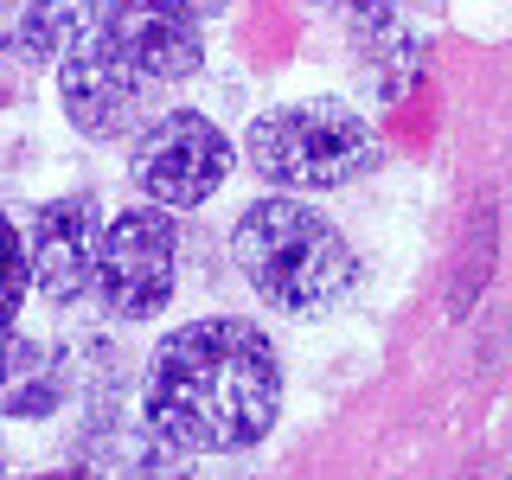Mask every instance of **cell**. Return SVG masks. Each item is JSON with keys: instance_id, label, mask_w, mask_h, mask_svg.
I'll use <instances>...</instances> for the list:
<instances>
[{"instance_id": "obj_1", "label": "cell", "mask_w": 512, "mask_h": 480, "mask_svg": "<svg viewBox=\"0 0 512 480\" xmlns=\"http://www.w3.org/2000/svg\"><path fill=\"white\" fill-rule=\"evenodd\" d=\"M141 416L154 436L186 455H237L256 448L282 416V359L256 320L205 314L173 327L148 352Z\"/></svg>"}, {"instance_id": "obj_2", "label": "cell", "mask_w": 512, "mask_h": 480, "mask_svg": "<svg viewBox=\"0 0 512 480\" xmlns=\"http://www.w3.org/2000/svg\"><path fill=\"white\" fill-rule=\"evenodd\" d=\"M231 263L237 276L256 288V301L282 314H333L359 282V256L340 237V224L314 205L288 199H256L244 218L231 224Z\"/></svg>"}, {"instance_id": "obj_3", "label": "cell", "mask_w": 512, "mask_h": 480, "mask_svg": "<svg viewBox=\"0 0 512 480\" xmlns=\"http://www.w3.org/2000/svg\"><path fill=\"white\" fill-rule=\"evenodd\" d=\"M244 160L256 180L282 192H333L378 167V135L359 109L333 96H301V103L263 109L244 128Z\"/></svg>"}, {"instance_id": "obj_4", "label": "cell", "mask_w": 512, "mask_h": 480, "mask_svg": "<svg viewBox=\"0 0 512 480\" xmlns=\"http://www.w3.org/2000/svg\"><path fill=\"white\" fill-rule=\"evenodd\" d=\"M180 288V224L160 205H128L96 237L90 295L109 320H154Z\"/></svg>"}, {"instance_id": "obj_5", "label": "cell", "mask_w": 512, "mask_h": 480, "mask_svg": "<svg viewBox=\"0 0 512 480\" xmlns=\"http://www.w3.org/2000/svg\"><path fill=\"white\" fill-rule=\"evenodd\" d=\"M231 173V135L199 116V109H160L154 122L135 128L128 148V180L160 212H192L224 186Z\"/></svg>"}, {"instance_id": "obj_6", "label": "cell", "mask_w": 512, "mask_h": 480, "mask_svg": "<svg viewBox=\"0 0 512 480\" xmlns=\"http://www.w3.org/2000/svg\"><path fill=\"white\" fill-rule=\"evenodd\" d=\"M154 96H160V84L148 71H135L103 32L77 39L71 52L58 58V103H64V122L84 141L135 135L141 122H154Z\"/></svg>"}, {"instance_id": "obj_7", "label": "cell", "mask_w": 512, "mask_h": 480, "mask_svg": "<svg viewBox=\"0 0 512 480\" xmlns=\"http://www.w3.org/2000/svg\"><path fill=\"white\" fill-rule=\"evenodd\" d=\"M96 32L135 71H148L160 90L199 77V64H205V13L192 0H103Z\"/></svg>"}, {"instance_id": "obj_8", "label": "cell", "mask_w": 512, "mask_h": 480, "mask_svg": "<svg viewBox=\"0 0 512 480\" xmlns=\"http://www.w3.org/2000/svg\"><path fill=\"white\" fill-rule=\"evenodd\" d=\"M26 276L39 288V301L52 308H77L90 295V269H96V237H103V212L90 192H64V199L32 205L26 224Z\"/></svg>"}, {"instance_id": "obj_9", "label": "cell", "mask_w": 512, "mask_h": 480, "mask_svg": "<svg viewBox=\"0 0 512 480\" xmlns=\"http://www.w3.org/2000/svg\"><path fill=\"white\" fill-rule=\"evenodd\" d=\"M71 359L39 340V333L7 327L0 333V416H20V423H39V416L64 410L71 397Z\"/></svg>"}, {"instance_id": "obj_10", "label": "cell", "mask_w": 512, "mask_h": 480, "mask_svg": "<svg viewBox=\"0 0 512 480\" xmlns=\"http://www.w3.org/2000/svg\"><path fill=\"white\" fill-rule=\"evenodd\" d=\"M96 13H103V0H20V13L0 26V39L26 64H58L77 39L96 32Z\"/></svg>"}, {"instance_id": "obj_11", "label": "cell", "mask_w": 512, "mask_h": 480, "mask_svg": "<svg viewBox=\"0 0 512 480\" xmlns=\"http://www.w3.org/2000/svg\"><path fill=\"white\" fill-rule=\"evenodd\" d=\"M346 13H352V52L378 71L384 96L404 90L416 77V32H410L404 13H397V0H352Z\"/></svg>"}, {"instance_id": "obj_12", "label": "cell", "mask_w": 512, "mask_h": 480, "mask_svg": "<svg viewBox=\"0 0 512 480\" xmlns=\"http://www.w3.org/2000/svg\"><path fill=\"white\" fill-rule=\"evenodd\" d=\"M26 295H32V276H26V237H20V224L0 212V333L20 327Z\"/></svg>"}, {"instance_id": "obj_13", "label": "cell", "mask_w": 512, "mask_h": 480, "mask_svg": "<svg viewBox=\"0 0 512 480\" xmlns=\"http://www.w3.org/2000/svg\"><path fill=\"white\" fill-rule=\"evenodd\" d=\"M45 480H96L90 468H64V474H45Z\"/></svg>"}, {"instance_id": "obj_14", "label": "cell", "mask_w": 512, "mask_h": 480, "mask_svg": "<svg viewBox=\"0 0 512 480\" xmlns=\"http://www.w3.org/2000/svg\"><path fill=\"white\" fill-rule=\"evenodd\" d=\"M13 13H20V0H0V26H7V20H13Z\"/></svg>"}, {"instance_id": "obj_15", "label": "cell", "mask_w": 512, "mask_h": 480, "mask_svg": "<svg viewBox=\"0 0 512 480\" xmlns=\"http://www.w3.org/2000/svg\"><path fill=\"white\" fill-rule=\"evenodd\" d=\"M192 7H199V13H205V20H212V13L224 7V0H192Z\"/></svg>"}, {"instance_id": "obj_16", "label": "cell", "mask_w": 512, "mask_h": 480, "mask_svg": "<svg viewBox=\"0 0 512 480\" xmlns=\"http://www.w3.org/2000/svg\"><path fill=\"white\" fill-rule=\"evenodd\" d=\"M314 7H352V0H314Z\"/></svg>"}]
</instances>
